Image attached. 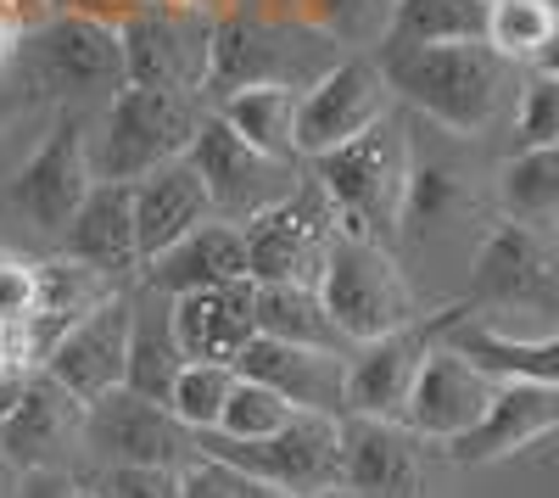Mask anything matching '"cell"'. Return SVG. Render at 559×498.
<instances>
[{
	"label": "cell",
	"mask_w": 559,
	"mask_h": 498,
	"mask_svg": "<svg viewBox=\"0 0 559 498\" xmlns=\"http://www.w3.org/2000/svg\"><path fill=\"white\" fill-rule=\"evenodd\" d=\"M376 62L392 84V96L419 107L448 134H487L521 96V68L509 57H498L487 39L381 51Z\"/></svg>",
	"instance_id": "cell-1"
},
{
	"label": "cell",
	"mask_w": 559,
	"mask_h": 498,
	"mask_svg": "<svg viewBox=\"0 0 559 498\" xmlns=\"http://www.w3.org/2000/svg\"><path fill=\"white\" fill-rule=\"evenodd\" d=\"M342 62V45L302 23H274L258 12L213 17V51H207V79H202V107L213 112L224 96L252 84H292L308 90L319 73Z\"/></svg>",
	"instance_id": "cell-2"
},
{
	"label": "cell",
	"mask_w": 559,
	"mask_h": 498,
	"mask_svg": "<svg viewBox=\"0 0 559 498\" xmlns=\"http://www.w3.org/2000/svg\"><path fill=\"white\" fill-rule=\"evenodd\" d=\"M319 168V186L331 191L342 230L369 236L392 247L403 230V202H408V174H414V146H408V129L386 112L381 123H369L358 141L336 146L313 157Z\"/></svg>",
	"instance_id": "cell-3"
},
{
	"label": "cell",
	"mask_w": 559,
	"mask_h": 498,
	"mask_svg": "<svg viewBox=\"0 0 559 498\" xmlns=\"http://www.w3.org/2000/svg\"><path fill=\"white\" fill-rule=\"evenodd\" d=\"M202 118H207V107L197 96L123 84L102 107V129L90 141V168H96V179H112V186H134L140 174L191 152Z\"/></svg>",
	"instance_id": "cell-4"
},
{
	"label": "cell",
	"mask_w": 559,
	"mask_h": 498,
	"mask_svg": "<svg viewBox=\"0 0 559 498\" xmlns=\"http://www.w3.org/2000/svg\"><path fill=\"white\" fill-rule=\"evenodd\" d=\"M23 84L34 96H51L62 107H107L118 90L129 84L123 73V39L112 23L84 17V12H57L28 28L23 39Z\"/></svg>",
	"instance_id": "cell-5"
},
{
	"label": "cell",
	"mask_w": 559,
	"mask_h": 498,
	"mask_svg": "<svg viewBox=\"0 0 559 498\" xmlns=\"http://www.w3.org/2000/svg\"><path fill=\"white\" fill-rule=\"evenodd\" d=\"M191 442L202 460H218L247 482H269L297 498H324L342 487V415L297 410L274 437L258 442H229L218 431H191Z\"/></svg>",
	"instance_id": "cell-6"
},
{
	"label": "cell",
	"mask_w": 559,
	"mask_h": 498,
	"mask_svg": "<svg viewBox=\"0 0 559 498\" xmlns=\"http://www.w3.org/2000/svg\"><path fill=\"white\" fill-rule=\"evenodd\" d=\"M319 297H324L336 331L353 347L426 313L419 297H414V286H408V275L397 269L392 247L369 241V236H353V230H336L331 258H324V275H319Z\"/></svg>",
	"instance_id": "cell-7"
},
{
	"label": "cell",
	"mask_w": 559,
	"mask_h": 498,
	"mask_svg": "<svg viewBox=\"0 0 559 498\" xmlns=\"http://www.w3.org/2000/svg\"><path fill=\"white\" fill-rule=\"evenodd\" d=\"M464 308H503V313H543L559 320V247L543 224L526 218H492L471 258V286Z\"/></svg>",
	"instance_id": "cell-8"
},
{
	"label": "cell",
	"mask_w": 559,
	"mask_h": 498,
	"mask_svg": "<svg viewBox=\"0 0 559 498\" xmlns=\"http://www.w3.org/2000/svg\"><path fill=\"white\" fill-rule=\"evenodd\" d=\"M336 230H342V218H336L331 191L319 186V174H302L286 202H274L269 213L241 224L252 281L258 286H319Z\"/></svg>",
	"instance_id": "cell-9"
},
{
	"label": "cell",
	"mask_w": 559,
	"mask_h": 498,
	"mask_svg": "<svg viewBox=\"0 0 559 498\" xmlns=\"http://www.w3.org/2000/svg\"><path fill=\"white\" fill-rule=\"evenodd\" d=\"M185 157H191V168L202 174V186L213 197V218H229V224H252L274 202H286L297 191V179H302L297 163L247 146L218 112L202 118V129H197V141H191Z\"/></svg>",
	"instance_id": "cell-10"
},
{
	"label": "cell",
	"mask_w": 559,
	"mask_h": 498,
	"mask_svg": "<svg viewBox=\"0 0 559 498\" xmlns=\"http://www.w3.org/2000/svg\"><path fill=\"white\" fill-rule=\"evenodd\" d=\"M96 186V168H90V112L62 107V118L51 123V134L28 152V163L12 174L7 202L34 224L39 236H62V224L79 213V202Z\"/></svg>",
	"instance_id": "cell-11"
},
{
	"label": "cell",
	"mask_w": 559,
	"mask_h": 498,
	"mask_svg": "<svg viewBox=\"0 0 559 498\" xmlns=\"http://www.w3.org/2000/svg\"><path fill=\"white\" fill-rule=\"evenodd\" d=\"M464 313V297L459 303H442L419 320L386 331V336H369L347 353V415H376V420H403L408 410V392H414V376L426 365V353L437 347V336Z\"/></svg>",
	"instance_id": "cell-12"
},
{
	"label": "cell",
	"mask_w": 559,
	"mask_h": 498,
	"mask_svg": "<svg viewBox=\"0 0 559 498\" xmlns=\"http://www.w3.org/2000/svg\"><path fill=\"white\" fill-rule=\"evenodd\" d=\"M118 39H123V73H129V84L179 90V96L202 102L207 51H213V17L152 0V7H140L134 17L118 23Z\"/></svg>",
	"instance_id": "cell-13"
},
{
	"label": "cell",
	"mask_w": 559,
	"mask_h": 498,
	"mask_svg": "<svg viewBox=\"0 0 559 498\" xmlns=\"http://www.w3.org/2000/svg\"><path fill=\"white\" fill-rule=\"evenodd\" d=\"M84 454L96 465H174V471H185L197 460V442H191V426L168 403L118 387V392L90 403Z\"/></svg>",
	"instance_id": "cell-14"
},
{
	"label": "cell",
	"mask_w": 559,
	"mask_h": 498,
	"mask_svg": "<svg viewBox=\"0 0 559 498\" xmlns=\"http://www.w3.org/2000/svg\"><path fill=\"white\" fill-rule=\"evenodd\" d=\"M392 84L376 57H342L297 96V157H324L392 112Z\"/></svg>",
	"instance_id": "cell-15"
},
{
	"label": "cell",
	"mask_w": 559,
	"mask_h": 498,
	"mask_svg": "<svg viewBox=\"0 0 559 498\" xmlns=\"http://www.w3.org/2000/svg\"><path fill=\"white\" fill-rule=\"evenodd\" d=\"M39 370L62 381L79 403H96L107 392L123 387V370H129V292L118 286L112 297H102L96 308L73 320L51 347H45Z\"/></svg>",
	"instance_id": "cell-16"
},
{
	"label": "cell",
	"mask_w": 559,
	"mask_h": 498,
	"mask_svg": "<svg viewBox=\"0 0 559 498\" xmlns=\"http://www.w3.org/2000/svg\"><path fill=\"white\" fill-rule=\"evenodd\" d=\"M84 415L90 403H79L45 370H34L12 420L0 426V460L23 471H73V460L84 454Z\"/></svg>",
	"instance_id": "cell-17"
},
{
	"label": "cell",
	"mask_w": 559,
	"mask_h": 498,
	"mask_svg": "<svg viewBox=\"0 0 559 498\" xmlns=\"http://www.w3.org/2000/svg\"><path fill=\"white\" fill-rule=\"evenodd\" d=\"M498 381L487 370H476L464 353H453L442 336L437 347L426 353V365L414 376V392H408V410H403V426L419 437V442H453L464 437L492 403Z\"/></svg>",
	"instance_id": "cell-18"
},
{
	"label": "cell",
	"mask_w": 559,
	"mask_h": 498,
	"mask_svg": "<svg viewBox=\"0 0 559 498\" xmlns=\"http://www.w3.org/2000/svg\"><path fill=\"white\" fill-rule=\"evenodd\" d=\"M559 431V387H543V381H498L487 415L442 442V454L453 465H498V460H515L526 454L532 442L554 437Z\"/></svg>",
	"instance_id": "cell-19"
},
{
	"label": "cell",
	"mask_w": 559,
	"mask_h": 498,
	"mask_svg": "<svg viewBox=\"0 0 559 498\" xmlns=\"http://www.w3.org/2000/svg\"><path fill=\"white\" fill-rule=\"evenodd\" d=\"M229 365H236V376L274 387L292 410L347 415V353L297 347V342H280V336H252Z\"/></svg>",
	"instance_id": "cell-20"
},
{
	"label": "cell",
	"mask_w": 559,
	"mask_h": 498,
	"mask_svg": "<svg viewBox=\"0 0 559 498\" xmlns=\"http://www.w3.org/2000/svg\"><path fill=\"white\" fill-rule=\"evenodd\" d=\"M342 493L419 498V437L403 420L342 415Z\"/></svg>",
	"instance_id": "cell-21"
},
{
	"label": "cell",
	"mask_w": 559,
	"mask_h": 498,
	"mask_svg": "<svg viewBox=\"0 0 559 498\" xmlns=\"http://www.w3.org/2000/svg\"><path fill=\"white\" fill-rule=\"evenodd\" d=\"M57 252L123 286V281L134 275V269H140V241H134V197H129V186L96 179V186H90V197L79 202V213L62 224Z\"/></svg>",
	"instance_id": "cell-22"
},
{
	"label": "cell",
	"mask_w": 559,
	"mask_h": 498,
	"mask_svg": "<svg viewBox=\"0 0 559 498\" xmlns=\"http://www.w3.org/2000/svg\"><path fill=\"white\" fill-rule=\"evenodd\" d=\"M134 241H140V263H152L157 252H168L179 236H191L197 224L213 218V197L202 186V174L191 168V157H174L152 174H140L134 186Z\"/></svg>",
	"instance_id": "cell-23"
},
{
	"label": "cell",
	"mask_w": 559,
	"mask_h": 498,
	"mask_svg": "<svg viewBox=\"0 0 559 498\" xmlns=\"http://www.w3.org/2000/svg\"><path fill=\"white\" fill-rule=\"evenodd\" d=\"M140 275H146L157 292H168V297L229 286V281H252L247 236H241V224H229V218H207V224H197L191 236H179L168 252H157L152 263H140Z\"/></svg>",
	"instance_id": "cell-24"
},
{
	"label": "cell",
	"mask_w": 559,
	"mask_h": 498,
	"mask_svg": "<svg viewBox=\"0 0 559 498\" xmlns=\"http://www.w3.org/2000/svg\"><path fill=\"white\" fill-rule=\"evenodd\" d=\"M252 281H229V286H207V292H179L174 297V336L185 347V358H213L229 365L252 336Z\"/></svg>",
	"instance_id": "cell-25"
},
{
	"label": "cell",
	"mask_w": 559,
	"mask_h": 498,
	"mask_svg": "<svg viewBox=\"0 0 559 498\" xmlns=\"http://www.w3.org/2000/svg\"><path fill=\"white\" fill-rule=\"evenodd\" d=\"M442 342L453 353H464L476 370H487L492 381H543V387H559V331L548 336H509L487 320H476L471 308L442 331Z\"/></svg>",
	"instance_id": "cell-26"
},
{
	"label": "cell",
	"mask_w": 559,
	"mask_h": 498,
	"mask_svg": "<svg viewBox=\"0 0 559 498\" xmlns=\"http://www.w3.org/2000/svg\"><path fill=\"white\" fill-rule=\"evenodd\" d=\"M179 365H185V347L174 336V297L146 281L140 292H129V370H123V387L140 392V398L168 403Z\"/></svg>",
	"instance_id": "cell-27"
},
{
	"label": "cell",
	"mask_w": 559,
	"mask_h": 498,
	"mask_svg": "<svg viewBox=\"0 0 559 498\" xmlns=\"http://www.w3.org/2000/svg\"><path fill=\"white\" fill-rule=\"evenodd\" d=\"M252 320H258V336H280V342H297V347H324V353H353V342L336 331L331 308H324L319 286H258L252 292Z\"/></svg>",
	"instance_id": "cell-28"
},
{
	"label": "cell",
	"mask_w": 559,
	"mask_h": 498,
	"mask_svg": "<svg viewBox=\"0 0 559 498\" xmlns=\"http://www.w3.org/2000/svg\"><path fill=\"white\" fill-rule=\"evenodd\" d=\"M297 96L302 90H292V84H252V90L224 96L213 112L236 129L247 146L297 163Z\"/></svg>",
	"instance_id": "cell-29"
},
{
	"label": "cell",
	"mask_w": 559,
	"mask_h": 498,
	"mask_svg": "<svg viewBox=\"0 0 559 498\" xmlns=\"http://www.w3.org/2000/svg\"><path fill=\"white\" fill-rule=\"evenodd\" d=\"M487 39V0H392L381 51H414V45H453Z\"/></svg>",
	"instance_id": "cell-30"
},
{
	"label": "cell",
	"mask_w": 559,
	"mask_h": 498,
	"mask_svg": "<svg viewBox=\"0 0 559 498\" xmlns=\"http://www.w3.org/2000/svg\"><path fill=\"white\" fill-rule=\"evenodd\" d=\"M476 213V191L471 179L448 163H414L408 174V202H403V230L397 236H431L448 230L453 218Z\"/></svg>",
	"instance_id": "cell-31"
},
{
	"label": "cell",
	"mask_w": 559,
	"mask_h": 498,
	"mask_svg": "<svg viewBox=\"0 0 559 498\" xmlns=\"http://www.w3.org/2000/svg\"><path fill=\"white\" fill-rule=\"evenodd\" d=\"M554 28H559L554 0H487V45L515 68H537Z\"/></svg>",
	"instance_id": "cell-32"
},
{
	"label": "cell",
	"mask_w": 559,
	"mask_h": 498,
	"mask_svg": "<svg viewBox=\"0 0 559 498\" xmlns=\"http://www.w3.org/2000/svg\"><path fill=\"white\" fill-rule=\"evenodd\" d=\"M498 197L509 218L526 224L559 218V152H515L498 174Z\"/></svg>",
	"instance_id": "cell-33"
},
{
	"label": "cell",
	"mask_w": 559,
	"mask_h": 498,
	"mask_svg": "<svg viewBox=\"0 0 559 498\" xmlns=\"http://www.w3.org/2000/svg\"><path fill=\"white\" fill-rule=\"evenodd\" d=\"M229 387H236V365H213V358H185L174 387H168V410L191 426V431H213L224 403H229Z\"/></svg>",
	"instance_id": "cell-34"
},
{
	"label": "cell",
	"mask_w": 559,
	"mask_h": 498,
	"mask_svg": "<svg viewBox=\"0 0 559 498\" xmlns=\"http://www.w3.org/2000/svg\"><path fill=\"white\" fill-rule=\"evenodd\" d=\"M297 410L286 398H280L274 387L252 381V376H236V387H229V403H224V415H218V437L229 442H258V437H274L280 426H286Z\"/></svg>",
	"instance_id": "cell-35"
},
{
	"label": "cell",
	"mask_w": 559,
	"mask_h": 498,
	"mask_svg": "<svg viewBox=\"0 0 559 498\" xmlns=\"http://www.w3.org/2000/svg\"><path fill=\"white\" fill-rule=\"evenodd\" d=\"M515 146L521 152H559V79L526 73L515 96Z\"/></svg>",
	"instance_id": "cell-36"
},
{
	"label": "cell",
	"mask_w": 559,
	"mask_h": 498,
	"mask_svg": "<svg viewBox=\"0 0 559 498\" xmlns=\"http://www.w3.org/2000/svg\"><path fill=\"white\" fill-rule=\"evenodd\" d=\"M90 498H179L174 465H96L90 471Z\"/></svg>",
	"instance_id": "cell-37"
},
{
	"label": "cell",
	"mask_w": 559,
	"mask_h": 498,
	"mask_svg": "<svg viewBox=\"0 0 559 498\" xmlns=\"http://www.w3.org/2000/svg\"><path fill=\"white\" fill-rule=\"evenodd\" d=\"M39 308V263L0 252V325H28Z\"/></svg>",
	"instance_id": "cell-38"
},
{
	"label": "cell",
	"mask_w": 559,
	"mask_h": 498,
	"mask_svg": "<svg viewBox=\"0 0 559 498\" xmlns=\"http://www.w3.org/2000/svg\"><path fill=\"white\" fill-rule=\"evenodd\" d=\"M179 498H241V476L218 460H191L179 471Z\"/></svg>",
	"instance_id": "cell-39"
},
{
	"label": "cell",
	"mask_w": 559,
	"mask_h": 498,
	"mask_svg": "<svg viewBox=\"0 0 559 498\" xmlns=\"http://www.w3.org/2000/svg\"><path fill=\"white\" fill-rule=\"evenodd\" d=\"M12 498H90V487L73 471H23Z\"/></svg>",
	"instance_id": "cell-40"
},
{
	"label": "cell",
	"mask_w": 559,
	"mask_h": 498,
	"mask_svg": "<svg viewBox=\"0 0 559 498\" xmlns=\"http://www.w3.org/2000/svg\"><path fill=\"white\" fill-rule=\"evenodd\" d=\"M140 7H152V0H62V12H84V17H102V23H123V17H134Z\"/></svg>",
	"instance_id": "cell-41"
},
{
	"label": "cell",
	"mask_w": 559,
	"mask_h": 498,
	"mask_svg": "<svg viewBox=\"0 0 559 498\" xmlns=\"http://www.w3.org/2000/svg\"><path fill=\"white\" fill-rule=\"evenodd\" d=\"M28 365H0V426L12 420V410H17V398H23V387H28Z\"/></svg>",
	"instance_id": "cell-42"
},
{
	"label": "cell",
	"mask_w": 559,
	"mask_h": 498,
	"mask_svg": "<svg viewBox=\"0 0 559 498\" xmlns=\"http://www.w3.org/2000/svg\"><path fill=\"white\" fill-rule=\"evenodd\" d=\"M0 365H28L34 370V358H28V342L17 325H0Z\"/></svg>",
	"instance_id": "cell-43"
},
{
	"label": "cell",
	"mask_w": 559,
	"mask_h": 498,
	"mask_svg": "<svg viewBox=\"0 0 559 498\" xmlns=\"http://www.w3.org/2000/svg\"><path fill=\"white\" fill-rule=\"evenodd\" d=\"M17 39H23V23H17L7 7H0V62H7V57L17 51Z\"/></svg>",
	"instance_id": "cell-44"
},
{
	"label": "cell",
	"mask_w": 559,
	"mask_h": 498,
	"mask_svg": "<svg viewBox=\"0 0 559 498\" xmlns=\"http://www.w3.org/2000/svg\"><path fill=\"white\" fill-rule=\"evenodd\" d=\"M163 7H179V12H202V17H224L236 0H163Z\"/></svg>",
	"instance_id": "cell-45"
},
{
	"label": "cell",
	"mask_w": 559,
	"mask_h": 498,
	"mask_svg": "<svg viewBox=\"0 0 559 498\" xmlns=\"http://www.w3.org/2000/svg\"><path fill=\"white\" fill-rule=\"evenodd\" d=\"M241 498H297V493H280V487H269V482H247V476H241Z\"/></svg>",
	"instance_id": "cell-46"
},
{
	"label": "cell",
	"mask_w": 559,
	"mask_h": 498,
	"mask_svg": "<svg viewBox=\"0 0 559 498\" xmlns=\"http://www.w3.org/2000/svg\"><path fill=\"white\" fill-rule=\"evenodd\" d=\"M537 73H554V79H559V28H554V39H548V51L537 57Z\"/></svg>",
	"instance_id": "cell-47"
},
{
	"label": "cell",
	"mask_w": 559,
	"mask_h": 498,
	"mask_svg": "<svg viewBox=\"0 0 559 498\" xmlns=\"http://www.w3.org/2000/svg\"><path fill=\"white\" fill-rule=\"evenodd\" d=\"M324 498H347V493H342V487H336V493H324Z\"/></svg>",
	"instance_id": "cell-48"
},
{
	"label": "cell",
	"mask_w": 559,
	"mask_h": 498,
	"mask_svg": "<svg viewBox=\"0 0 559 498\" xmlns=\"http://www.w3.org/2000/svg\"><path fill=\"white\" fill-rule=\"evenodd\" d=\"M554 7H559V0H554Z\"/></svg>",
	"instance_id": "cell-49"
}]
</instances>
